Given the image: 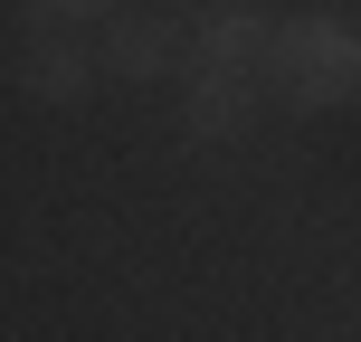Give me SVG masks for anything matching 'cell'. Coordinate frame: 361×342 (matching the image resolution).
Instances as JSON below:
<instances>
[{
  "instance_id": "obj_5",
  "label": "cell",
  "mask_w": 361,
  "mask_h": 342,
  "mask_svg": "<svg viewBox=\"0 0 361 342\" xmlns=\"http://www.w3.org/2000/svg\"><path fill=\"white\" fill-rule=\"evenodd\" d=\"M29 86H38V95H76V86H86V67H76L67 48H48V38H38V48H29Z\"/></svg>"
},
{
  "instance_id": "obj_1",
  "label": "cell",
  "mask_w": 361,
  "mask_h": 342,
  "mask_svg": "<svg viewBox=\"0 0 361 342\" xmlns=\"http://www.w3.org/2000/svg\"><path fill=\"white\" fill-rule=\"evenodd\" d=\"M267 86L286 95V105H305V114L343 105V95L361 86V38L343 29V19H286L276 48H267Z\"/></svg>"
},
{
  "instance_id": "obj_3",
  "label": "cell",
  "mask_w": 361,
  "mask_h": 342,
  "mask_svg": "<svg viewBox=\"0 0 361 342\" xmlns=\"http://www.w3.org/2000/svg\"><path fill=\"white\" fill-rule=\"evenodd\" d=\"M257 105V76H228V67H190V124L200 133H238Z\"/></svg>"
},
{
  "instance_id": "obj_4",
  "label": "cell",
  "mask_w": 361,
  "mask_h": 342,
  "mask_svg": "<svg viewBox=\"0 0 361 342\" xmlns=\"http://www.w3.org/2000/svg\"><path fill=\"white\" fill-rule=\"evenodd\" d=\"M105 57H114L124 76H152V67H162V29H152V19H114Z\"/></svg>"
},
{
  "instance_id": "obj_6",
  "label": "cell",
  "mask_w": 361,
  "mask_h": 342,
  "mask_svg": "<svg viewBox=\"0 0 361 342\" xmlns=\"http://www.w3.org/2000/svg\"><path fill=\"white\" fill-rule=\"evenodd\" d=\"M38 19H95V10H114V0H29Z\"/></svg>"
},
{
  "instance_id": "obj_2",
  "label": "cell",
  "mask_w": 361,
  "mask_h": 342,
  "mask_svg": "<svg viewBox=\"0 0 361 342\" xmlns=\"http://www.w3.org/2000/svg\"><path fill=\"white\" fill-rule=\"evenodd\" d=\"M267 48H276V38H267V19H257V10H219V19H200V67L247 76Z\"/></svg>"
}]
</instances>
